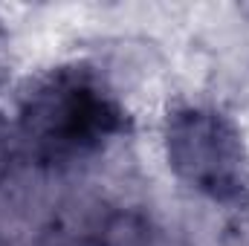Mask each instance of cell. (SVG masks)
<instances>
[{
    "label": "cell",
    "instance_id": "obj_1",
    "mask_svg": "<svg viewBox=\"0 0 249 246\" xmlns=\"http://www.w3.org/2000/svg\"><path fill=\"white\" fill-rule=\"evenodd\" d=\"M130 130V113L116 87L87 61L55 64L18 96L15 133L29 159L75 165L107 151Z\"/></svg>",
    "mask_w": 249,
    "mask_h": 246
},
{
    "label": "cell",
    "instance_id": "obj_2",
    "mask_svg": "<svg viewBox=\"0 0 249 246\" xmlns=\"http://www.w3.org/2000/svg\"><path fill=\"white\" fill-rule=\"evenodd\" d=\"M162 148L174 177L223 209H249V148L220 107L174 105L162 122Z\"/></svg>",
    "mask_w": 249,
    "mask_h": 246
}]
</instances>
